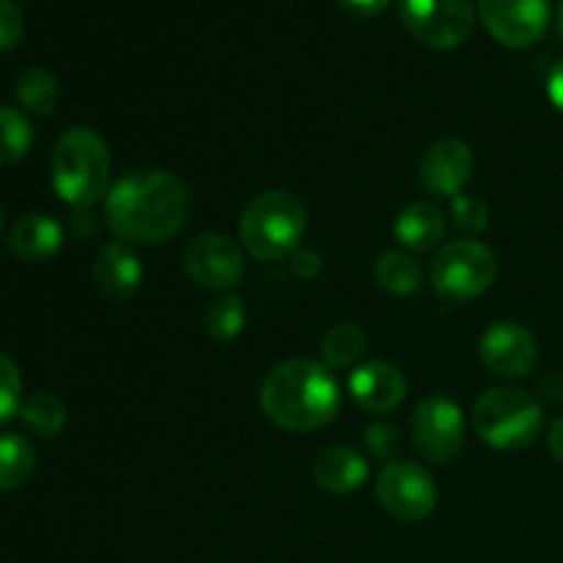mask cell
<instances>
[{"label": "cell", "instance_id": "6da1fadb", "mask_svg": "<svg viewBox=\"0 0 563 563\" xmlns=\"http://www.w3.org/2000/svg\"><path fill=\"white\" fill-rule=\"evenodd\" d=\"M190 192L170 170L146 168L121 176L104 196V223L126 245H163L187 225Z\"/></svg>", "mask_w": 563, "mask_h": 563}, {"label": "cell", "instance_id": "7a4b0ae2", "mask_svg": "<svg viewBox=\"0 0 563 563\" xmlns=\"http://www.w3.org/2000/svg\"><path fill=\"white\" fill-rule=\"evenodd\" d=\"M264 416L286 432H313L335 421L341 410V388L335 374L311 357L278 363L258 390Z\"/></svg>", "mask_w": 563, "mask_h": 563}, {"label": "cell", "instance_id": "3957f363", "mask_svg": "<svg viewBox=\"0 0 563 563\" xmlns=\"http://www.w3.org/2000/svg\"><path fill=\"white\" fill-rule=\"evenodd\" d=\"M53 190L71 209H91L108 196L110 148L104 137L91 126H71L58 137L49 157Z\"/></svg>", "mask_w": 563, "mask_h": 563}, {"label": "cell", "instance_id": "277c9868", "mask_svg": "<svg viewBox=\"0 0 563 563\" xmlns=\"http://www.w3.org/2000/svg\"><path fill=\"white\" fill-rule=\"evenodd\" d=\"M308 209L295 192L264 190L242 209L240 242L253 258L280 262L302 245Z\"/></svg>", "mask_w": 563, "mask_h": 563}, {"label": "cell", "instance_id": "5b68a950", "mask_svg": "<svg viewBox=\"0 0 563 563\" xmlns=\"http://www.w3.org/2000/svg\"><path fill=\"white\" fill-rule=\"evenodd\" d=\"M542 427V405L520 388H489L473 405V429L495 451L528 449L537 443Z\"/></svg>", "mask_w": 563, "mask_h": 563}, {"label": "cell", "instance_id": "8992f818", "mask_svg": "<svg viewBox=\"0 0 563 563\" xmlns=\"http://www.w3.org/2000/svg\"><path fill=\"white\" fill-rule=\"evenodd\" d=\"M495 278L498 258L478 240L443 242L429 264V284L449 302H467L487 295Z\"/></svg>", "mask_w": 563, "mask_h": 563}, {"label": "cell", "instance_id": "52a82bcc", "mask_svg": "<svg viewBox=\"0 0 563 563\" xmlns=\"http://www.w3.org/2000/svg\"><path fill=\"white\" fill-rule=\"evenodd\" d=\"M399 16L410 36L432 49H454L476 25L473 0H399Z\"/></svg>", "mask_w": 563, "mask_h": 563}, {"label": "cell", "instance_id": "ba28073f", "mask_svg": "<svg viewBox=\"0 0 563 563\" xmlns=\"http://www.w3.org/2000/svg\"><path fill=\"white\" fill-rule=\"evenodd\" d=\"M410 432L423 460L449 465L465 449V412L451 396L429 394L412 410Z\"/></svg>", "mask_w": 563, "mask_h": 563}, {"label": "cell", "instance_id": "9c48e42d", "mask_svg": "<svg viewBox=\"0 0 563 563\" xmlns=\"http://www.w3.org/2000/svg\"><path fill=\"white\" fill-rule=\"evenodd\" d=\"M374 493L385 515L399 522L427 520L440 498L432 473L418 462L407 460L388 462L374 482Z\"/></svg>", "mask_w": 563, "mask_h": 563}, {"label": "cell", "instance_id": "30bf717a", "mask_svg": "<svg viewBox=\"0 0 563 563\" xmlns=\"http://www.w3.org/2000/svg\"><path fill=\"white\" fill-rule=\"evenodd\" d=\"M476 11L489 36L511 49L537 44L550 22V0H478Z\"/></svg>", "mask_w": 563, "mask_h": 563}, {"label": "cell", "instance_id": "8fae6325", "mask_svg": "<svg viewBox=\"0 0 563 563\" xmlns=\"http://www.w3.org/2000/svg\"><path fill=\"white\" fill-rule=\"evenodd\" d=\"M185 269L192 284L209 291H231L245 275L240 245L225 234H198L185 247Z\"/></svg>", "mask_w": 563, "mask_h": 563}, {"label": "cell", "instance_id": "7c38bea8", "mask_svg": "<svg viewBox=\"0 0 563 563\" xmlns=\"http://www.w3.org/2000/svg\"><path fill=\"white\" fill-rule=\"evenodd\" d=\"M478 357L495 377L522 379L537 368L539 341L526 324L493 322L478 339Z\"/></svg>", "mask_w": 563, "mask_h": 563}, {"label": "cell", "instance_id": "4fadbf2b", "mask_svg": "<svg viewBox=\"0 0 563 563\" xmlns=\"http://www.w3.org/2000/svg\"><path fill=\"white\" fill-rule=\"evenodd\" d=\"M473 148L460 137H443L423 152L418 179L429 196L456 198L473 179Z\"/></svg>", "mask_w": 563, "mask_h": 563}, {"label": "cell", "instance_id": "5bb4252c", "mask_svg": "<svg viewBox=\"0 0 563 563\" xmlns=\"http://www.w3.org/2000/svg\"><path fill=\"white\" fill-rule=\"evenodd\" d=\"M346 390L361 410L372 412V416H385L405 401L407 377L394 363L372 361L352 368Z\"/></svg>", "mask_w": 563, "mask_h": 563}, {"label": "cell", "instance_id": "9a60e30c", "mask_svg": "<svg viewBox=\"0 0 563 563\" xmlns=\"http://www.w3.org/2000/svg\"><path fill=\"white\" fill-rule=\"evenodd\" d=\"M93 284L108 300H130L143 284L141 258L126 242H108L93 258Z\"/></svg>", "mask_w": 563, "mask_h": 563}, {"label": "cell", "instance_id": "2e32d148", "mask_svg": "<svg viewBox=\"0 0 563 563\" xmlns=\"http://www.w3.org/2000/svg\"><path fill=\"white\" fill-rule=\"evenodd\" d=\"M64 245V229L44 212L22 214L9 231V247L20 262L44 264Z\"/></svg>", "mask_w": 563, "mask_h": 563}, {"label": "cell", "instance_id": "e0dca14e", "mask_svg": "<svg viewBox=\"0 0 563 563\" xmlns=\"http://www.w3.org/2000/svg\"><path fill=\"white\" fill-rule=\"evenodd\" d=\"M394 236L410 253L438 251L445 240L443 209L432 201L407 203L394 220Z\"/></svg>", "mask_w": 563, "mask_h": 563}, {"label": "cell", "instance_id": "ac0fdd59", "mask_svg": "<svg viewBox=\"0 0 563 563\" xmlns=\"http://www.w3.org/2000/svg\"><path fill=\"white\" fill-rule=\"evenodd\" d=\"M368 462L350 445H330L313 462V482L330 495H350L366 484Z\"/></svg>", "mask_w": 563, "mask_h": 563}, {"label": "cell", "instance_id": "d6986e66", "mask_svg": "<svg viewBox=\"0 0 563 563\" xmlns=\"http://www.w3.org/2000/svg\"><path fill=\"white\" fill-rule=\"evenodd\" d=\"M374 280L385 295L412 297L423 289V269L410 253L385 251L374 262Z\"/></svg>", "mask_w": 563, "mask_h": 563}, {"label": "cell", "instance_id": "ffe728a7", "mask_svg": "<svg viewBox=\"0 0 563 563\" xmlns=\"http://www.w3.org/2000/svg\"><path fill=\"white\" fill-rule=\"evenodd\" d=\"M36 471V451L22 434H0V493H14L31 482Z\"/></svg>", "mask_w": 563, "mask_h": 563}, {"label": "cell", "instance_id": "44dd1931", "mask_svg": "<svg viewBox=\"0 0 563 563\" xmlns=\"http://www.w3.org/2000/svg\"><path fill=\"white\" fill-rule=\"evenodd\" d=\"M16 416L27 432L44 440L55 438L66 427V405L49 390H36V394L25 396Z\"/></svg>", "mask_w": 563, "mask_h": 563}, {"label": "cell", "instance_id": "7402d4cb", "mask_svg": "<svg viewBox=\"0 0 563 563\" xmlns=\"http://www.w3.org/2000/svg\"><path fill=\"white\" fill-rule=\"evenodd\" d=\"M319 352H322L328 368H352L366 352V333L361 330V324L341 322L322 335Z\"/></svg>", "mask_w": 563, "mask_h": 563}, {"label": "cell", "instance_id": "603a6c76", "mask_svg": "<svg viewBox=\"0 0 563 563\" xmlns=\"http://www.w3.org/2000/svg\"><path fill=\"white\" fill-rule=\"evenodd\" d=\"M14 93L27 113L49 115L55 110V102H58V80L49 69L31 66V69L16 77Z\"/></svg>", "mask_w": 563, "mask_h": 563}, {"label": "cell", "instance_id": "cb8c5ba5", "mask_svg": "<svg viewBox=\"0 0 563 563\" xmlns=\"http://www.w3.org/2000/svg\"><path fill=\"white\" fill-rule=\"evenodd\" d=\"M247 311L245 300L236 295H223L203 313V330L214 341H234L245 330Z\"/></svg>", "mask_w": 563, "mask_h": 563}, {"label": "cell", "instance_id": "d4e9b609", "mask_svg": "<svg viewBox=\"0 0 563 563\" xmlns=\"http://www.w3.org/2000/svg\"><path fill=\"white\" fill-rule=\"evenodd\" d=\"M33 146V124L25 113L0 104V168L14 165L31 152Z\"/></svg>", "mask_w": 563, "mask_h": 563}, {"label": "cell", "instance_id": "484cf974", "mask_svg": "<svg viewBox=\"0 0 563 563\" xmlns=\"http://www.w3.org/2000/svg\"><path fill=\"white\" fill-rule=\"evenodd\" d=\"M451 220H454L456 231H462V234L467 236L484 234L489 225L487 201H482L478 196H467V192L451 198Z\"/></svg>", "mask_w": 563, "mask_h": 563}, {"label": "cell", "instance_id": "4316f807", "mask_svg": "<svg viewBox=\"0 0 563 563\" xmlns=\"http://www.w3.org/2000/svg\"><path fill=\"white\" fill-rule=\"evenodd\" d=\"M22 374L9 355H0V427L20 412Z\"/></svg>", "mask_w": 563, "mask_h": 563}, {"label": "cell", "instance_id": "83f0119b", "mask_svg": "<svg viewBox=\"0 0 563 563\" xmlns=\"http://www.w3.org/2000/svg\"><path fill=\"white\" fill-rule=\"evenodd\" d=\"M366 449L372 451V456L377 460H390L399 454L401 449V432L394 427V423L377 421L366 429Z\"/></svg>", "mask_w": 563, "mask_h": 563}, {"label": "cell", "instance_id": "f1b7e54d", "mask_svg": "<svg viewBox=\"0 0 563 563\" xmlns=\"http://www.w3.org/2000/svg\"><path fill=\"white\" fill-rule=\"evenodd\" d=\"M25 36V16L14 0H0V53L14 49Z\"/></svg>", "mask_w": 563, "mask_h": 563}, {"label": "cell", "instance_id": "f546056e", "mask_svg": "<svg viewBox=\"0 0 563 563\" xmlns=\"http://www.w3.org/2000/svg\"><path fill=\"white\" fill-rule=\"evenodd\" d=\"M289 267L297 278L302 280H313L319 273H322V256H319L313 247H297L295 253L289 256Z\"/></svg>", "mask_w": 563, "mask_h": 563}, {"label": "cell", "instance_id": "4dcf8cb0", "mask_svg": "<svg viewBox=\"0 0 563 563\" xmlns=\"http://www.w3.org/2000/svg\"><path fill=\"white\" fill-rule=\"evenodd\" d=\"M346 14L361 16V20H372V16H379L390 5V0H335Z\"/></svg>", "mask_w": 563, "mask_h": 563}, {"label": "cell", "instance_id": "1f68e13d", "mask_svg": "<svg viewBox=\"0 0 563 563\" xmlns=\"http://www.w3.org/2000/svg\"><path fill=\"white\" fill-rule=\"evenodd\" d=\"M548 97L550 102H553V108L563 113V60L550 69V77H548Z\"/></svg>", "mask_w": 563, "mask_h": 563}, {"label": "cell", "instance_id": "d6a6232c", "mask_svg": "<svg viewBox=\"0 0 563 563\" xmlns=\"http://www.w3.org/2000/svg\"><path fill=\"white\" fill-rule=\"evenodd\" d=\"M548 449H550V454H553L555 460H559L561 465H563V416L555 418V421L550 423Z\"/></svg>", "mask_w": 563, "mask_h": 563}, {"label": "cell", "instance_id": "836d02e7", "mask_svg": "<svg viewBox=\"0 0 563 563\" xmlns=\"http://www.w3.org/2000/svg\"><path fill=\"white\" fill-rule=\"evenodd\" d=\"M555 22H559V33H561V38H563V0L559 3V20H555Z\"/></svg>", "mask_w": 563, "mask_h": 563}, {"label": "cell", "instance_id": "e575fe53", "mask_svg": "<svg viewBox=\"0 0 563 563\" xmlns=\"http://www.w3.org/2000/svg\"><path fill=\"white\" fill-rule=\"evenodd\" d=\"M5 229V212H3V203H0V231Z\"/></svg>", "mask_w": 563, "mask_h": 563}]
</instances>
